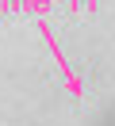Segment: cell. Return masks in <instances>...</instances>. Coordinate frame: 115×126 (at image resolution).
<instances>
[{
	"mask_svg": "<svg viewBox=\"0 0 115 126\" xmlns=\"http://www.w3.org/2000/svg\"><path fill=\"white\" fill-rule=\"evenodd\" d=\"M96 126H115V107H111V111H104V115L96 118Z\"/></svg>",
	"mask_w": 115,
	"mask_h": 126,
	"instance_id": "1",
	"label": "cell"
}]
</instances>
